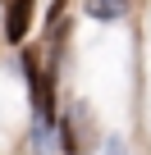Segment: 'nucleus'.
<instances>
[{"instance_id": "f257e3e1", "label": "nucleus", "mask_w": 151, "mask_h": 155, "mask_svg": "<svg viewBox=\"0 0 151 155\" xmlns=\"http://www.w3.org/2000/svg\"><path fill=\"white\" fill-rule=\"evenodd\" d=\"M32 0H9V9H5V37L19 46L23 37H28V28H32Z\"/></svg>"}, {"instance_id": "f03ea898", "label": "nucleus", "mask_w": 151, "mask_h": 155, "mask_svg": "<svg viewBox=\"0 0 151 155\" xmlns=\"http://www.w3.org/2000/svg\"><path fill=\"white\" fill-rule=\"evenodd\" d=\"M87 14L92 18H119L124 14V0H87Z\"/></svg>"}]
</instances>
